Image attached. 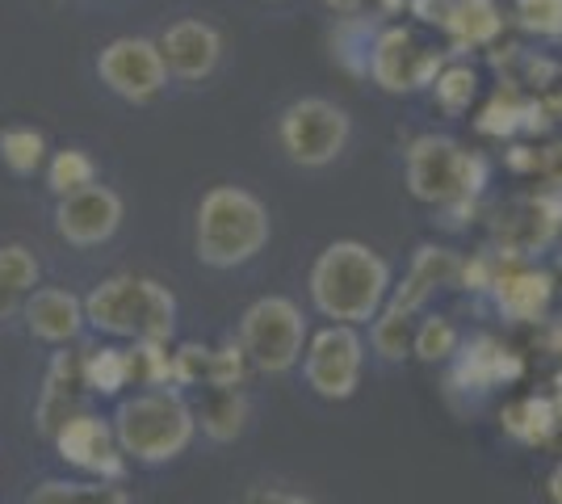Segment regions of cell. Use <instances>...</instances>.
Masks as SVG:
<instances>
[{"mask_svg": "<svg viewBox=\"0 0 562 504\" xmlns=\"http://www.w3.org/2000/svg\"><path fill=\"white\" fill-rule=\"evenodd\" d=\"M248 354H244V345H223V349H214L211 358V387H244L248 379Z\"/></svg>", "mask_w": 562, "mask_h": 504, "instance_id": "cell-35", "label": "cell"}, {"mask_svg": "<svg viewBox=\"0 0 562 504\" xmlns=\"http://www.w3.org/2000/svg\"><path fill=\"white\" fill-rule=\"evenodd\" d=\"M85 361L76 354H59L50 361L47 387H43V400H38V425L47 433H55L64 421L71 416V395H76V383H85Z\"/></svg>", "mask_w": 562, "mask_h": 504, "instance_id": "cell-21", "label": "cell"}, {"mask_svg": "<svg viewBox=\"0 0 562 504\" xmlns=\"http://www.w3.org/2000/svg\"><path fill=\"white\" fill-rule=\"evenodd\" d=\"M487 186V160L462 152L446 135H420L407 147V190L428 206H453V202H474Z\"/></svg>", "mask_w": 562, "mask_h": 504, "instance_id": "cell-5", "label": "cell"}, {"mask_svg": "<svg viewBox=\"0 0 562 504\" xmlns=\"http://www.w3.org/2000/svg\"><path fill=\"white\" fill-rule=\"evenodd\" d=\"M374 354L386 361H403L412 354V324H407V312H395V307H382L374 315Z\"/></svg>", "mask_w": 562, "mask_h": 504, "instance_id": "cell-30", "label": "cell"}, {"mask_svg": "<svg viewBox=\"0 0 562 504\" xmlns=\"http://www.w3.org/2000/svg\"><path fill=\"white\" fill-rule=\"evenodd\" d=\"M513 18L538 38H562V0H516Z\"/></svg>", "mask_w": 562, "mask_h": 504, "instance_id": "cell-33", "label": "cell"}, {"mask_svg": "<svg viewBox=\"0 0 562 504\" xmlns=\"http://www.w3.org/2000/svg\"><path fill=\"white\" fill-rule=\"evenodd\" d=\"M554 387H559V395H554V408H559V416H562V374L554 379Z\"/></svg>", "mask_w": 562, "mask_h": 504, "instance_id": "cell-43", "label": "cell"}, {"mask_svg": "<svg viewBox=\"0 0 562 504\" xmlns=\"http://www.w3.org/2000/svg\"><path fill=\"white\" fill-rule=\"evenodd\" d=\"M160 55H165L168 76L177 80H206L223 59V34L202 18H186V22H172L160 34Z\"/></svg>", "mask_w": 562, "mask_h": 504, "instance_id": "cell-14", "label": "cell"}, {"mask_svg": "<svg viewBox=\"0 0 562 504\" xmlns=\"http://www.w3.org/2000/svg\"><path fill=\"white\" fill-rule=\"evenodd\" d=\"M412 349L420 361H446L458 354V328L449 315H428L420 324V333L412 336Z\"/></svg>", "mask_w": 562, "mask_h": 504, "instance_id": "cell-32", "label": "cell"}, {"mask_svg": "<svg viewBox=\"0 0 562 504\" xmlns=\"http://www.w3.org/2000/svg\"><path fill=\"white\" fill-rule=\"evenodd\" d=\"M458 278H462V261H458L449 248L424 244V248H416L412 269H407L403 287L391 294V303H386V307L412 315L416 307H424V303H428L441 287H458Z\"/></svg>", "mask_w": 562, "mask_h": 504, "instance_id": "cell-17", "label": "cell"}, {"mask_svg": "<svg viewBox=\"0 0 562 504\" xmlns=\"http://www.w3.org/2000/svg\"><path fill=\"white\" fill-rule=\"evenodd\" d=\"M198 425H202V433L211 441H235L244 433V425H248V400H244V391L239 387H214V395L206 400Z\"/></svg>", "mask_w": 562, "mask_h": 504, "instance_id": "cell-25", "label": "cell"}, {"mask_svg": "<svg viewBox=\"0 0 562 504\" xmlns=\"http://www.w3.org/2000/svg\"><path fill=\"white\" fill-rule=\"evenodd\" d=\"M50 437H55V450H59V458L68 467L89 471L97 480L122 483V475H126V455L117 450L114 425H105L101 416H89V412L68 416Z\"/></svg>", "mask_w": 562, "mask_h": 504, "instance_id": "cell-11", "label": "cell"}, {"mask_svg": "<svg viewBox=\"0 0 562 504\" xmlns=\"http://www.w3.org/2000/svg\"><path fill=\"white\" fill-rule=\"evenodd\" d=\"M446 68V51L424 47L407 25H386L378 30L374 55H370V76L386 93H420L428 89L437 72Z\"/></svg>", "mask_w": 562, "mask_h": 504, "instance_id": "cell-8", "label": "cell"}, {"mask_svg": "<svg viewBox=\"0 0 562 504\" xmlns=\"http://www.w3.org/2000/svg\"><path fill=\"white\" fill-rule=\"evenodd\" d=\"M495 312L516 324H533L550 312L554 303V278L546 269H529V265H508V269H495L492 282Z\"/></svg>", "mask_w": 562, "mask_h": 504, "instance_id": "cell-15", "label": "cell"}, {"mask_svg": "<svg viewBox=\"0 0 562 504\" xmlns=\"http://www.w3.org/2000/svg\"><path fill=\"white\" fill-rule=\"evenodd\" d=\"M520 374H525L520 354H513L508 345H499L495 336H479V340H470L467 354L458 358L453 374H449V387H467V391L487 395L495 387L516 383Z\"/></svg>", "mask_w": 562, "mask_h": 504, "instance_id": "cell-16", "label": "cell"}, {"mask_svg": "<svg viewBox=\"0 0 562 504\" xmlns=\"http://www.w3.org/2000/svg\"><path fill=\"white\" fill-rule=\"evenodd\" d=\"M122 227V198L110 186H85L76 193H64L55 206V232L71 248H97Z\"/></svg>", "mask_w": 562, "mask_h": 504, "instance_id": "cell-12", "label": "cell"}, {"mask_svg": "<svg viewBox=\"0 0 562 504\" xmlns=\"http://www.w3.org/2000/svg\"><path fill=\"white\" fill-rule=\"evenodd\" d=\"M378 9H382V13H403L407 0H378Z\"/></svg>", "mask_w": 562, "mask_h": 504, "instance_id": "cell-41", "label": "cell"}, {"mask_svg": "<svg viewBox=\"0 0 562 504\" xmlns=\"http://www.w3.org/2000/svg\"><path fill=\"white\" fill-rule=\"evenodd\" d=\"M25 504H131V496L114 480H43L25 496Z\"/></svg>", "mask_w": 562, "mask_h": 504, "instance_id": "cell-23", "label": "cell"}, {"mask_svg": "<svg viewBox=\"0 0 562 504\" xmlns=\"http://www.w3.org/2000/svg\"><path fill=\"white\" fill-rule=\"evenodd\" d=\"M239 345H244L248 361L257 370H265V374L294 370L306 345V320L299 312V303L294 299H281V294L257 299L244 312V320H239Z\"/></svg>", "mask_w": 562, "mask_h": 504, "instance_id": "cell-6", "label": "cell"}, {"mask_svg": "<svg viewBox=\"0 0 562 504\" xmlns=\"http://www.w3.org/2000/svg\"><path fill=\"white\" fill-rule=\"evenodd\" d=\"M38 287V257L25 244H0V320L18 315Z\"/></svg>", "mask_w": 562, "mask_h": 504, "instance_id": "cell-20", "label": "cell"}, {"mask_svg": "<svg viewBox=\"0 0 562 504\" xmlns=\"http://www.w3.org/2000/svg\"><path fill=\"white\" fill-rule=\"evenodd\" d=\"M328 9H336V13H361L366 9V0H324Z\"/></svg>", "mask_w": 562, "mask_h": 504, "instance_id": "cell-39", "label": "cell"}, {"mask_svg": "<svg viewBox=\"0 0 562 504\" xmlns=\"http://www.w3.org/2000/svg\"><path fill=\"white\" fill-rule=\"evenodd\" d=\"M131 354V383L143 387H168L172 383V358H168L165 340H135Z\"/></svg>", "mask_w": 562, "mask_h": 504, "instance_id": "cell-31", "label": "cell"}, {"mask_svg": "<svg viewBox=\"0 0 562 504\" xmlns=\"http://www.w3.org/2000/svg\"><path fill=\"white\" fill-rule=\"evenodd\" d=\"M562 227V198L554 193H538V198H520L508 211H499L495 223V240L504 248V257H529L559 236Z\"/></svg>", "mask_w": 562, "mask_h": 504, "instance_id": "cell-13", "label": "cell"}, {"mask_svg": "<svg viewBox=\"0 0 562 504\" xmlns=\"http://www.w3.org/2000/svg\"><path fill=\"white\" fill-rule=\"evenodd\" d=\"M441 30L449 34L453 51L492 47L504 34V9L495 0H449V13Z\"/></svg>", "mask_w": 562, "mask_h": 504, "instance_id": "cell-19", "label": "cell"}, {"mask_svg": "<svg viewBox=\"0 0 562 504\" xmlns=\"http://www.w3.org/2000/svg\"><path fill=\"white\" fill-rule=\"evenodd\" d=\"M211 358L214 349H206V345H181L172 354V383L177 387L211 383Z\"/></svg>", "mask_w": 562, "mask_h": 504, "instance_id": "cell-34", "label": "cell"}, {"mask_svg": "<svg viewBox=\"0 0 562 504\" xmlns=\"http://www.w3.org/2000/svg\"><path fill=\"white\" fill-rule=\"evenodd\" d=\"M85 387L97 395H117L122 387H131V354L114 349V345H101L85 358Z\"/></svg>", "mask_w": 562, "mask_h": 504, "instance_id": "cell-27", "label": "cell"}, {"mask_svg": "<svg viewBox=\"0 0 562 504\" xmlns=\"http://www.w3.org/2000/svg\"><path fill=\"white\" fill-rule=\"evenodd\" d=\"M550 501L554 504H562V462L550 471Z\"/></svg>", "mask_w": 562, "mask_h": 504, "instance_id": "cell-40", "label": "cell"}, {"mask_svg": "<svg viewBox=\"0 0 562 504\" xmlns=\"http://www.w3.org/2000/svg\"><path fill=\"white\" fill-rule=\"evenodd\" d=\"M85 320L97 333L126 340H168L177 328V294L156 278L114 273L85 299Z\"/></svg>", "mask_w": 562, "mask_h": 504, "instance_id": "cell-4", "label": "cell"}, {"mask_svg": "<svg viewBox=\"0 0 562 504\" xmlns=\"http://www.w3.org/2000/svg\"><path fill=\"white\" fill-rule=\"evenodd\" d=\"M97 76H101V85L110 93L122 97V101H135V105L160 97L168 85L165 55L151 38H114V43H105L101 55H97Z\"/></svg>", "mask_w": 562, "mask_h": 504, "instance_id": "cell-10", "label": "cell"}, {"mask_svg": "<svg viewBox=\"0 0 562 504\" xmlns=\"http://www.w3.org/2000/svg\"><path fill=\"white\" fill-rule=\"evenodd\" d=\"M349 114L328 97H303V101L285 105V114L278 122V139L285 147V156L303 168L331 165L349 147Z\"/></svg>", "mask_w": 562, "mask_h": 504, "instance_id": "cell-7", "label": "cell"}, {"mask_svg": "<svg viewBox=\"0 0 562 504\" xmlns=\"http://www.w3.org/2000/svg\"><path fill=\"white\" fill-rule=\"evenodd\" d=\"M550 349H554V354H562V320L554 324V333H550Z\"/></svg>", "mask_w": 562, "mask_h": 504, "instance_id": "cell-42", "label": "cell"}, {"mask_svg": "<svg viewBox=\"0 0 562 504\" xmlns=\"http://www.w3.org/2000/svg\"><path fill=\"white\" fill-rule=\"evenodd\" d=\"M303 374L306 387L319 400H349L361 383V366H366V345L352 333V324H328L311 336L303 349Z\"/></svg>", "mask_w": 562, "mask_h": 504, "instance_id": "cell-9", "label": "cell"}, {"mask_svg": "<svg viewBox=\"0 0 562 504\" xmlns=\"http://www.w3.org/2000/svg\"><path fill=\"white\" fill-rule=\"evenodd\" d=\"M432 93H437V105L446 114H462V110H470L474 93H479V72L470 64H446L432 80Z\"/></svg>", "mask_w": 562, "mask_h": 504, "instance_id": "cell-29", "label": "cell"}, {"mask_svg": "<svg viewBox=\"0 0 562 504\" xmlns=\"http://www.w3.org/2000/svg\"><path fill=\"white\" fill-rule=\"evenodd\" d=\"M269 232H273L269 206L257 193L239 190V186H214L198 202L193 248H198V261L211 269H239L265 253Z\"/></svg>", "mask_w": 562, "mask_h": 504, "instance_id": "cell-2", "label": "cell"}, {"mask_svg": "<svg viewBox=\"0 0 562 504\" xmlns=\"http://www.w3.org/2000/svg\"><path fill=\"white\" fill-rule=\"evenodd\" d=\"M193 433H198V416L168 387L131 395L114 412L117 450L143 462V467H160V462H172L177 455H186Z\"/></svg>", "mask_w": 562, "mask_h": 504, "instance_id": "cell-3", "label": "cell"}, {"mask_svg": "<svg viewBox=\"0 0 562 504\" xmlns=\"http://www.w3.org/2000/svg\"><path fill=\"white\" fill-rule=\"evenodd\" d=\"M97 181V165L89 152H80V147H64V152H55L47 165V186L55 198H64V193H76L85 190V186H93Z\"/></svg>", "mask_w": 562, "mask_h": 504, "instance_id": "cell-28", "label": "cell"}, {"mask_svg": "<svg viewBox=\"0 0 562 504\" xmlns=\"http://www.w3.org/2000/svg\"><path fill=\"white\" fill-rule=\"evenodd\" d=\"M391 299V265L370 244L336 240L311 265V303L331 324H366Z\"/></svg>", "mask_w": 562, "mask_h": 504, "instance_id": "cell-1", "label": "cell"}, {"mask_svg": "<svg viewBox=\"0 0 562 504\" xmlns=\"http://www.w3.org/2000/svg\"><path fill=\"white\" fill-rule=\"evenodd\" d=\"M239 504H315V501L299 496V492H285V488H252V492H244Z\"/></svg>", "mask_w": 562, "mask_h": 504, "instance_id": "cell-37", "label": "cell"}, {"mask_svg": "<svg viewBox=\"0 0 562 504\" xmlns=\"http://www.w3.org/2000/svg\"><path fill=\"white\" fill-rule=\"evenodd\" d=\"M374 43H378V25L366 22L361 13L340 18L336 30H331V55H336L352 76H370V55H374Z\"/></svg>", "mask_w": 562, "mask_h": 504, "instance_id": "cell-24", "label": "cell"}, {"mask_svg": "<svg viewBox=\"0 0 562 504\" xmlns=\"http://www.w3.org/2000/svg\"><path fill=\"white\" fill-rule=\"evenodd\" d=\"M407 9L428 25H441L449 13V0H407Z\"/></svg>", "mask_w": 562, "mask_h": 504, "instance_id": "cell-38", "label": "cell"}, {"mask_svg": "<svg viewBox=\"0 0 562 504\" xmlns=\"http://www.w3.org/2000/svg\"><path fill=\"white\" fill-rule=\"evenodd\" d=\"M25 324H30V333L38 336V340H47V345H68L80 336V328L89 324L85 320V303L71 294V290H34L30 299H25Z\"/></svg>", "mask_w": 562, "mask_h": 504, "instance_id": "cell-18", "label": "cell"}, {"mask_svg": "<svg viewBox=\"0 0 562 504\" xmlns=\"http://www.w3.org/2000/svg\"><path fill=\"white\" fill-rule=\"evenodd\" d=\"M559 408L546 395H525V400H516V404L504 408V429L513 433L516 441H525V446H546L559 433Z\"/></svg>", "mask_w": 562, "mask_h": 504, "instance_id": "cell-22", "label": "cell"}, {"mask_svg": "<svg viewBox=\"0 0 562 504\" xmlns=\"http://www.w3.org/2000/svg\"><path fill=\"white\" fill-rule=\"evenodd\" d=\"M0 160L9 172L18 177H34L38 168L47 165V135L34 126H9L0 131Z\"/></svg>", "mask_w": 562, "mask_h": 504, "instance_id": "cell-26", "label": "cell"}, {"mask_svg": "<svg viewBox=\"0 0 562 504\" xmlns=\"http://www.w3.org/2000/svg\"><path fill=\"white\" fill-rule=\"evenodd\" d=\"M533 172H538V177L546 181V186H550V190L562 193V144L541 147L538 160H533Z\"/></svg>", "mask_w": 562, "mask_h": 504, "instance_id": "cell-36", "label": "cell"}]
</instances>
